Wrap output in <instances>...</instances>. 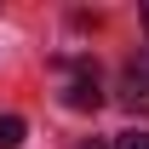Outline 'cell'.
Returning a JSON list of instances; mask_svg holds the SVG:
<instances>
[{"mask_svg":"<svg viewBox=\"0 0 149 149\" xmlns=\"http://www.w3.org/2000/svg\"><path fill=\"white\" fill-rule=\"evenodd\" d=\"M63 69H69L63 103H69V109H97V103H103V92H97V69L86 63V57H74V63H63Z\"/></svg>","mask_w":149,"mask_h":149,"instance_id":"6da1fadb","label":"cell"},{"mask_svg":"<svg viewBox=\"0 0 149 149\" xmlns=\"http://www.w3.org/2000/svg\"><path fill=\"white\" fill-rule=\"evenodd\" d=\"M120 92L132 97V103H149V52H138L126 63V74H120Z\"/></svg>","mask_w":149,"mask_h":149,"instance_id":"7a4b0ae2","label":"cell"},{"mask_svg":"<svg viewBox=\"0 0 149 149\" xmlns=\"http://www.w3.org/2000/svg\"><path fill=\"white\" fill-rule=\"evenodd\" d=\"M23 115H0V149H23Z\"/></svg>","mask_w":149,"mask_h":149,"instance_id":"3957f363","label":"cell"},{"mask_svg":"<svg viewBox=\"0 0 149 149\" xmlns=\"http://www.w3.org/2000/svg\"><path fill=\"white\" fill-rule=\"evenodd\" d=\"M115 149H149V132H120Z\"/></svg>","mask_w":149,"mask_h":149,"instance_id":"277c9868","label":"cell"},{"mask_svg":"<svg viewBox=\"0 0 149 149\" xmlns=\"http://www.w3.org/2000/svg\"><path fill=\"white\" fill-rule=\"evenodd\" d=\"M80 149H109V143H103V138H86V143H80Z\"/></svg>","mask_w":149,"mask_h":149,"instance_id":"5b68a950","label":"cell"},{"mask_svg":"<svg viewBox=\"0 0 149 149\" xmlns=\"http://www.w3.org/2000/svg\"><path fill=\"white\" fill-rule=\"evenodd\" d=\"M143 29H149V6H143Z\"/></svg>","mask_w":149,"mask_h":149,"instance_id":"8992f818","label":"cell"}]
</instances>
